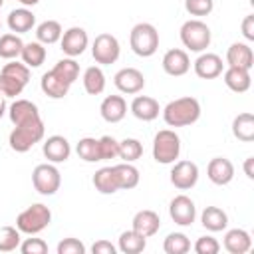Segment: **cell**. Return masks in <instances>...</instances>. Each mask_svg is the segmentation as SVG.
<instances>
[{"mask_svg": "<svg viewBox=\"0 0 254 254\" xmlns=\"http://www.w3.org/2000/svg\"><path fill=\"white\" fill-rule=\"evenodd\" d=\"M198 117H200V103L196 97L190 95L173 99L163 109V119L169 127H187L196 123Z\"/></svg>", "mask_w": 254, "mask_h": 254, "instance_id": "6da1fadb", "label": "cell"}, {"mask_svg": "<svg viewBox=\"0 0 254 254\" xmlns=\"http://www.w3.org/2000/svg\"><path fill=\"white\" fill-rule=\"evenodd\" d=\"M44 133H46V127H44L42 117L32 119V121H26L22 125H16L12 129V133H10V137H8L10 149L16 151V153H26L36 143H40L44 139Z\"/></svg>", "mask_w": 254, "mask_h": 254, "instance_id": "7a4b0ae2", "label": "cell"}, {"mask_svg": "<svg viewBox=\"0 0 254 254\" xmlns=\"http://www.w3.org/2000/svg\"><path fill=\"white\" fill-rule=\"evenodd\" d=\"M129 46L139 58H151L159 48V32L149 22H139L131 28Z\"/></svg>", "mask_w": 254, "mask_h": 254, "instance_id": "3957f363", "label": "cell"}, {"mask_svg": "<svg viewBox=\"0 0 254 254\" xmlns=\"http://www.w3.org/2000/svg\"><path fill=\"white\" fill-rule=\"evenodd\" d=\"M52 222V210L42 204V202H36L32 206H28L26 210H22L16 218V228L24 234H38L42 232L44 228H48Z\"/></svg>", "mask_w": 254, "mask_h": 254, "instance_id": "277c9868", "label": "cell"}, {"mask_svg": "<svg viewBox=\"0 0 254 254\" xmlns=\"http://www.w3.org/2000/svg\"><path fill=\"white\" fill-rule=\"evenodd\" d=\"M181 155V139L171 129H161L153 139V159L161 165H171Z\"/></svg>", "mask_w": 254, "mask_h": 254, "instance_id": "5b68a950", "label": "cell"}, {"mask_svg": "<svg viewBox=\"0 0 254 254\" xmlns=\"http://www.w3.org/2000/svg\"><path fill=\"white\" fill-rule=\"evenodd\" d=\"M181 42L190 52H204L210 46V28L200 20H187L181 26Z\"/></svg>", "mask_w": 254, "mask_h": 254, "instance_id": "8992f818", "label": "cell"}, {"mask_svg": "<svg viewBox=\"0 0 254 254\" xmlns=\"http://www.w3.org/2000/svg\"><path fill=\"white\" fill-rule=\"evenodd\" d=\"M32 183L34 189L44 194V196H52L58 192L60 185H62V175L58 171V167H54L52 163H42L34 169L32 173Z\"/></svg>", "mask_w": 254, "mask_h": 254, "instance_id": "52a82bcc", "label": "cell"}, {"mask_svg": "<svg viewBox=\"0 0 254 254\" xmlns=\"http://www.w3.org/2000/svg\"><path fill=\"white\" fill-rule=\"evenodd\" d=\"M119 54H121V46L113 34L103 32V34L95 36V40L91 44V56L97 64H101V65L115 64L119 60Z\"/></svg>", "mask_w": 254, "mask_h": 254, "instance_id": "ba28073f", "label": "cell"}, {"mask_svg": "<svg viewBox=\"0 0 254 254\" xmlns=\"http://www.w3.org/2000/svg\"><path fill=\"white\" fill-rule=\"evenodd\" d=\"M169 214L173 218L175 224L179 226H190L196 218V206L192 202V198H189L187 194H179L171 200L169 204Z\"/></svg>", "mask_w": 254, "mask_h": 254, "instance_id": "9c48e42d", "label": "cell"}, {"mask_svg": "<svg viewBox=\"0 0 254 254\" xmlns=\"http://www.w3.org/2000/svg\"><path fill=\"white\" fill-rule=\"evenodd\" d=\"M60 44H62V52L67 56V58H75V56H81L89 44V38H87V32L79 26H73L69 30H65L60 38Z\"/></svg>", "mask_w": 254, "mask_h": 254, "instance_id": "30bf717a", "label": "cell"}, {"mask_svg": "<svg viewBox=\"0 0 254 254\" xmlns=\"http://www.w3.org/2000/svg\"><path fill=\"white\" fill-rule=\"evenodd\" d=\"M198 181V167L192 161H177L171 169V183L179 190H189Z\"/></svg>", "mask_w": 254, "mask_h": 254, "instance_id": "8fae6325", "label": "cell"}, {"mask_svg": "<svg viewBox=\"0 0 254 254\" xmlns=\"http://www.w3.org/2000/svg\"><path fill=\"white\" fill-rule=\"evenodd\" d=\"M113 83L121 93L135 95L145 87V75L135 67H123V69H119L115 73Z\"/></svg>", "mask_w": 254, "mask_h": 254, "instance_id": "7c38bea8", "label": "cell"}, {"mask_svg": "<svg viewBox=\"0 0 254 254\" xmlns=\"http://www.w3.org/2000/svg\"><path fill=\"white\" fill-rule=\"evenodd\" d=\"M163 69L165 73L173 75V77H181L185 75L189 69H190V60H189V54L181 48H173L169 50L165 56H163Z\"/></svg>", "mask_w": 254, "mask_h": 254, "instance_id": "4fadbf2b", "label": "cell"}, {"mask_svg": "<svg viewBox=\"0 0 254 254\" xmlns=\"http://www.w3.org/2000/svg\"><path fill=\"white\" fill-rule=\"evenodd\" d=\"M206 177L210 183L222 187V185H228L232 179H234V165L230 159L226 157H214L210 159L208 167H206Z\"/></svg>", "mask_w": 254, "mask_h": 254, "instance_id": "5bb4252c", "label": "cell"}, {"mask_svg": "<svg viewBox=\"0 0 254 254\" xmlns=\"http://www.w3.org/2000/svg\"><path fill=\"white\" fill-rule=\"evenodd\" d=\"M42 151H44V157H46L50 163H64V161H67L69 155H71V145H69V141H67L65 137H62V135H52V137H48V139L44 141Z\"/></svg>", "mask_w": 254, "mask_h": 254, "instance_id": "9a60e30c", "label": "cell"}, {"mask_svg": "<svg viewBox=\"0 0 254 254\" xmlns=\"http://www.w3.org/2000/svg\"><path fill=\"white\" fill-rule=\"evenodd\" d=\"M222 58L216 56V54H200L196 60H194V73L200 77V79H214L222 73Z\"/></svg>", "mask_w": 254, "mask_h": 254, "instance_id": "2e32d148", "label": "cell"}, {"mask_svg": "<svg viewBox=\"0 0 254 254\" xmlns=\"http://www.w3.org/2000/svg\"><path fill=\"white\" fill-rule=\"evenodd\" d=\"M226 64L230 67H244L250 69L254 65V54L252 48L244 42H234L230 44V48L226 50Z\"/></svg>", "mask_w": 254, "mask_h": 254, "instance_id": "e0dca14e", "label": "cell"}, {"mask_svg": "<svg viewBox=\"0 0 254 254\" xmlns=\"http://www.w3.org/2000/svg\"><path fill=\"white\" fill-rule=\"evenodd\" d=\"M133 230L135 232H139L141 236H145V238H151L153 234H157L159 232V228H161V218H159V214L155 212V210H149V208H145V210H139L135 216H133Z\"/></svg>", "mask_w": 254, "mask_h": 254, "instance_id": "ac0fdd59", "label": "cell"}, {"mask_svg": "<svg viewBox=\"0 0 254 254\" xmlns=\"http://www.w3.org/2000/svg\"><path fill=\"white\" fill-rule=\"evenodd\" d=\"M99 113L107 123H119L127 115V101L121 95H107L99 105Z\"/></svg>", "mask_w": 254, "mask_h": 254, "instance_id": "d6986e66", "label": "cell"}, {"mask_svg": "<svg viewBox=\"0 0 254 254\" xmlns=\"http://www.w3.org/2000/svg\"><path fill=\"white\" fill-rule=\"evenodd\" d=\"M159 101L155 97H149V95H137L133 101H131V113L139 119V121H153L159 117Z\"/></svg>", "mask_w": 254, "mask_h": 254, "instance_id": "ffe728a7", "label": "cell"}, {"mask_svg": "<svg viewBox=\"0 0 254 254\" xmlns=\"http://www.w3.org/2000/svg\"><path fill=\"white\" fill-rule=\"evenodd\" d=\"M8 115H10V121L14 125H22L26 121L38 119L40 117V111H38V105L36 103L28 101V99H16L8 107Z\"/></svg>", "mask_w": 254, "mask_h": 254, "instance_id": "44dd1931", "label": "cell"}, {"mask_svg": "<svg viewBox=\"0 0 254 254\" xmlns=\"http://www.w3.org/2000/svg\"><path fill=\"white\" fill-rule=\"evenodd\" d=\"M224 83L228 89H232L234 93H244L250 89V83H252V77H250V69H244V67H230L224 69V75H222Z\"/></svg>", "mask_w": 254, "mask_h": 254, "instance_id": "7402d4cb", "label": "cell"}, {"mask_svg": "<svg viewBox=\"0 0 254 254\" xmlns=\"http://www.w3.org/2000/svg\"><path fill=\"white\" fill-rule=\"evenodd\" d=\"M224 248L230 254H246L252 248V238L244 228H232L224 234Z\"/></svg>", "mask_w": 254, "mask_h": 254, "instance_id": "603a6c76", "label": "cell"}, {"mask_svg": "<svg viewBox=\"0 0 254 254\" xmlns=\"http://www.w3.org/2000/svg\"><path fill=\"white\" fill-rule=\"evenodd\" d=\"M8 28L12 30V32H16V34H26V32H30L32 28H34V24H36V16H34V12L32 10H28L26 6L24 8H16V10H12L10 14H8Z\"/></svg>", "mask_w": 254, "mask_h": 254, "instance_id": "cb8c5ba5", "label": "cell"}, {"mask_svg": "<svg viewBox=\"0 0 254 254\" xmlns=\"http://www.w3.org/2000/svg\"><path fill=\"white\" fill-rule=\"evenodd\" d=\"M40 87H42V91H44L48 97H52V99H62V97H65L67 91H69V83H65L64 79H60L52 69L42 75Z\"/></svg>", "mask_w": 254, "mask_h": 254, "instance_id": "d4e9b609", "label": "cell"}, {"mask_svg": "<svg viewBox=\"0 0 254 254\" xmlns=\"http://www.w3.org/2000/svg\"><path fill=\"white\" fill-rule=\"evenodd\" d=\"M113 173H115V179H117V185H119V190H129V189H135L139 185V169L131 163H119V165H113Z\"/></svg>", "mask_w": 254, "mask_h": 254, "instance_id": "484cf974", "label": "cell"}, {"mask_svg": "<svg viewBox=\"0 0 254 254\" xmlns=\"http://www.w3.org/2000/svg\"><path fill=\"white\" fill-rule=\"evenodd\" d=\"M200 222L210 232H220L228 226V214L220 206H206L200 214Z\"/></svg>", "mask_w": 254, "mask_h": 254, "instance_id": "4316f807", "label": "cell"}, {"mask_svg": "<svg viewBox=\"0 0 254 254\" xmlns=\"http://www.w3.org/2000/svg\"><path fill=\"white\" fill-rule=\"evenodd\" d=\"M232 135L238 141L250 143L254 141V115L252 113H240L232 121Z\"/></svg>", "mask_w": 254, "mask_h": 254, "instance_id": "83f0119b", "label": "cell"}, {"mask_svg": "<svg viewBox=\"0 0 254 254\" xmlns=\"http://www.w3.org/2000/svg\"><path fill=\"white\" fill-rule=\"evenodd\" d=\"M145 246H147V238L141 236L139 232H135L133 228L119 234V244H117V248H119L123 254H139V252L145 250Z\"/></svg>", "mask_w": 254, "mask_h": 254, "instance_id": "f1b7e54d", "label": "cell"}, {"mask_svg": "<svg viewBox=\"0 0 254 254\" xmlns=\"http://www.w3.org/2000/svg\"><path fill=\"white\" fill-rule=\"evenodd\" d=\"M93 187L101 194H113V192H117L119 190V185H117L113 167H101L99 171H95V175H93Z\"/></svg>", "mask_w": 254, "mask_h": 254, "instance_id": "f546056e", "label": "cell"}, {"mask_svg": "<svg viewBox=\"0 0 254 254\" xmlns=\"http://www.w3.org/2000/svg\"><path fill=\"white\" fill-rule=\"evenodd\" d=\"M83 89L89 95H99L105 89V73L97 65H89L83 71Z\"/></svg>", "mask_w": 254, "mask_h": 254, "instance_id": "4dcf8cb0", "label": "cell"}, {"mask_svg": "<svg viewBox=\"0 0 254 254\" xmlns=\"http://www.w3.org/2000/svg\"><path fill=\"white\" fill-rule=\"evenodd\" d=\"M20 58L28 67H40L46 62V48L40 42H28L24 44Z\"/></svg>", "mask_w": 254, "mask_h": 254, "instance_id": "1f68e13d", "label": "cell"}, {"mask_svg": "<svg viewBox=\"0 0 254 254\" xmlns=\"http://www.w3.org/2000/svg\"><path fill=\"white\" fill-rule=\"evenodd\" d=\"M62 34H64V30H62L60 22H56V20H46V22H42V24L36 28V38H38V42H40V44H46V46L60 42Z\"/></svg>", "mask_w": 254, "mask_h": 254, "instance_id": "d6a6232c", "label": "cell"}, {"mask_svg": "<svg viewBox=\"0 0 254 254\" xmlns=\"http://www.w3.org/2000/svg\"><path fill=\"white\" fill-rule=\"evenodd\" d=\"M24 42L18 34H2L0 36V58L4 60H16L22 54Z\"/></svg>", "mask_w": 254, "mask_h": 254, "instance_id": "836d02e7", "label": "cell"}, {"mask_svg": "<svg viewBox=\"0 0 254 254\" xmlns=\"http://www.w3.org/2000/svg\"><path fill=\"white\" fill-rule=\"evenodd\" d=\"M52 71L60 77V79H64L65 83H73L77 77H79V64L73 60V58H64V60H60L54 67H52Z\"/></svg>", "mask_w": 254, "mask_h": 254, "instance_id": "e575fe53", "label": "cell"}, {"mask_svg": "<svg viewBox=\"0 0 254 254\" xmlns=\"http://www.w3.org/2000/svg\"><path fill=\"white\" fill-rule=\"evenodd\" d=\"M75 151H77L79 159H83L85 163L101 161V155H99V141L93 139V137H83V139H79Z\"/></svg>", "mask_w": 254, "mask_h": 254, "instance_id": "d590c367", "label": "cell"}, {"mask_svg": "<svg viewBox=\"0 0 254 254\" xmlns=\"http://www.w3.org/2000/svg\"><path fill=\"white\" fill-rule=\"evenodd\" d=\"M163 250L167 254H185L190 250V240L183 232H171L163 242Z\"/></svg>", "mask_w": 254, "mask_h": 254, "instance_id": "8d00e7d4", "label": "cell"}, {"mask_svg": "<svg viewBox=\"0 0 254 254\" xmlns=\"http://www.w3.org/2000/svg\"><path fill=\"white\" fill-rule=\"evenodd\" d=\"M141 155H143V145L139 139L127 137L119 141V159H123L125 163H135L137 159H141Z\"/></svg>", "mask_w": 254, "mask_h": 254, "instance_id": "74e56055", "label": "cell"}, {"mask_svg": "<svg viewBox=\"0 0 254 254\" xmlns=\"http://www.w3.org/2000/svg\"><path fill=\"white\" fill-rule=\"evenodd\" d=\"M20 230L16 226H2L0 228V252H12L20 248Z\"/></svg>", "mask_w": 254, "mask_h": 254, "instance_id": "f35d334b", "label": "cell"}, {"mask_svg": "<svg viewBox=\"0 0 254 254\" xmlns=\"http://www.w3.org/2000/svg\"><path fill=\"white\" fill-rule=\"evenodd\" d=\"M0 73H6L18 81H22L24 85L30 81V67L26 64H20V62H10V64H4L2 71Z\"/></svg>", "mask_w": 254, "mask_h": 254, "instance_id": "ab89813d", "label": "cell"}, {"mask_svg": "<svg viewBox=\"0 0 254 254\" xmlns=\"http://www.w3.org/2000/svg\"><path fill=\"white\" fill-rule=\"evenodd\" d=\"M97 141H99V155H101V161L119 157V141H115L111 135H103V137H99Z\"/></svg>", "mask_w": 254, "mask_h": 254, "instance_id": "60d3db41", "label": "cell"}, {"mask_svg": "<svg viewBox=\"0 0 254 254\" xmlns=\"http://www.w3.org/2000/svg\"><path fill=\"white\" fill-rule=\"evenodd\" d=\"M24 87L26 85L22 81H18V79H14V77H10L6 73H0V93L4 97H16V95L22 93Z\"/></svg>", "mask_w": 254, "mask_h": 254, "instance_id": "b9f144b4", "label": "cell"}, {"mask_svg": "<svg viewBox=\"0 0 254 254\" xmlns=\"http://www.w3.org/2000/svg\"><path fill=\"white\" fill-rule=\"evenodd\" d=\"M185 8L190 16H208L214 8V0H185Z\"/></svg>", "mask_w": 254, "mask_h": 254, "instance_id": "7bdbcfd3", "label": "cell"}, {"mask_svg": "<svg viewBox=\"0 0 254 254\" xmlns=\"http://www.w3.org/2000/svg\"><path fill=\"white\" fill-rule=\"evenodd\" d=\"M218 250H220V244L212 236H200L194 242V252L196 254H216Z\"/></svg>", "mask_w": 254, "mask_h": 254, "instance_id": "ee69618b", "label": "cell"}, {"mask_svg": "<svg viewBox=\"0 0 254 254\" xmlns=\"http://www.w3.org/2000/svg\"><path fill=\"white\" fill-rule=\"evenodd\" d=\"M20 252L22 254H46L48 244L42 238H26L24 242H20Z\"/></svg>", "mask_w": 254, "mask_h": 254, "instance_id": "f6af8a7d", "label": "cell"}, {"mask_svg": "<svg viewBox=\"0 0 254 254\" xmlns=\"http://www.w3.org/2000/svg\"><path fill=\"white\" fill-rule=\"evenodd\" d=\"M56 250L58 254H85V246L77 238H64Z\"/></svg>", "mask_w": 254, "mask_h": 254, "instance_id": "bcb514c9", "label": "cell"}, {"mask_svg": "<svg viewBox=\"0 0 254 254\" xmlns=\"http://www.w3.org/2000/svg\"><path fill=\"white\" fill-rule=\"evenodd\" d=\"M115 246L109 242V240H97L93 246H91V252L93 254H115Z\"/></svg>", "mask_w": 254, "mask_h": 254, "instance_id": "7dc6e473", "label": "cell"}, {"mask_svg": "<svg viewBox=\"0 0 254 254\" xmlns=\"http://www.w3.org/2000/svg\"><path fill=\"white\" fill-rule=\"evenodd\" d=\"M242 36H244L248 42L254 40V16H252V14H248V16L242 20Z\"/></svg>", "mask_w": 254, "mask_h": 254, "instance_id": "c3c4849f", "label": "cell"}, {"mask_svg": "<svg viewBox=\"0 0 254 254\" xmlns=\"http://www.w3.org/2000/svg\"><path fill=\"white\" fill-rule=\"evenodd\" d=\"M252 163H254V157H248L244 161V171H246V177L248 179H254V171H252Z\"/></svg>", "mask_w": 254, "mask_h": 254, "instance_id": "681fc988", "label": "cell"}, {"mask_svg": "<svg viewBox=\"0 0 254 254\" xmlns=\"http://www.w3.org/2000/svg\"><path fill=\"white\" fill-rule=\"evenodd\" d=\"M6 109H8V105H6V97L0 93V119H2V115L6 113Z\"/></svg>", "mask_w": 254, "mask_h": 254, "instance_id": "f907efd6", "label": "cell"}, {"mask_svg": "<svg viewBox=\"0 0 254 254\" xmlns=\"http://www.w3.org/2000/svg\"><path fill=\"white\" fill-rule=\"evenodd\" d=\"M18 2H20L22 6H36L40 0H18Z\"/></svg>", "mask_w": 254, "mask_h": 254, "instance_id": "816d5d0a", "label": "cell"}, {"mask_svg": "<svg viewBox=\"0 0 254 254\" xmlns=\"http://www.w3.org/2000/svg\"><path fill=\"white\" fill-rule=\"evenodd\" d=\"M2 6H4V0H0V8H2Z\"/></svg>", "mask_w": 254, "mask_h": 254, "instance_id": "f5cc1de1", "label": "cell"}, {"mask_svg": "<svg viewBox=\"0 0 254 254\" xmlns=\"http://www.w3.org/2000/svg\"><path fill=\"white\" fill-rule=\"evenodd\" d=\"M0 32H2V24H0Z\"/></svg>", "mask_w": 254, "mask_h": 254, "instance_id": "db71d44e", "label": "cell"}]
</instances>
